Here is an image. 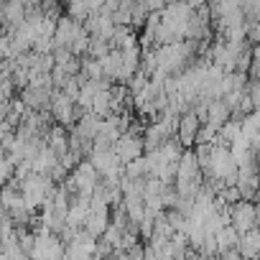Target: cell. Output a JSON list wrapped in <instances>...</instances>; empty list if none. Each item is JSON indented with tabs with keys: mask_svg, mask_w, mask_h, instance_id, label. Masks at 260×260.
Wrapping results in <instances>:
<instances>
[{
	"mask_svg": "<svg viewBox=\"0 0 260 260\" xmlns=\"http://www.w3.org/2000/svg\"><path fill=\"white\" fill-rule=\"evenodd\" d=\"M112 153H115V158L120 161V166H125V164H130V161H136V158L143 156V141L138 138L136 130H127V133H122V136L115 141Z\"/></svg>",
	"mask_w": 260,
	"mask_h": 260,
	"instance_id": "obj_2",
	"label": "cell"
},
{
	"mask_svg": "<svg viewBox=\"0 0 260 260\" xmlns=\"http://www.w3.org/2000/svg\"><path fill=\"white\" fill-rule=\"evenodd\" d=\"M237 237H240V235H237L230 224H224V227L214 235V242H217V255H219V252H224V250H232V247L237 245ZM217 255H214V257H217Z\"/></svg>",
	"mask_w": 260,
	"mask_h": 260,
	"instance_id": "obj_7",
	"label": "cell"
},
{
	"mask_svg": "<svg viewBox=\"0 0 260 260\" xmlns=\"http://www.w3.org/2000/svg\"><path fill=\"white\" fill-rule=\"evenodd\" d=\"M199 127H202V122H199L191 112H184V115L179 117V122H176V136H174V141H176L181 148H184V146H191V143L197 141Z\"/></svg>",
	"mask_w": 260,
	"mask_h": 260,
	"instance_id": "obj_4",
	"label": "cell"
},
{
	"mask_svg": "<svg viewBox=\"0 0 260 260\" xmlns=\"http://www.w3.org/2000/svg\"><path fill=\"white\" fill-rule=\"evenodd\" d=\"M257 242H260V237H257V227H255V230H250V232H245V235L237 237L235 250L240 252L242 260H255L257 257Z\"/></svg>",
	"mask_w": 260,
	"mask_h": 260,
	"instance_id": "obj_6",
	"label": "cell"
},
{
	"mask_svg": "<svg viewBox=\"0 0 260 260\" xmlns=\"http://www.w3.org/2000/svg\"><path fill=\"white\" fill-rule=\"evenodd\" d=\"M49 115L61 125V127H72V122H74V102L69 100V97H64L59 89H54L51 92V100H49Z\"/></svg>",
	"mask_w": 260,
	"mask_h": 260,
	"instance_id": "obj_3",
	"label": "cell"
},
{
	"mask_svg": "<svg viewBox=\"0 0 260 260\" xmlns=\"http://www.w3.org/2000/svg\"><path fill=\"white\" fill-rule=\"evenodd\" d=\"M227 214H230V227L237 235H245V232H250V230L257 227V212H255V204L252 202L230 204L227 207Z\"/></svg>",
	"mask_w": 260,
	"mask_h": 260,
	"instance_id": "obj_1",
	"label": "cell"
},
{
	"mask_svg": "<svg viewBox=\"0 0 260 260\" xmlns=\"http://www.w3.org/2000/svg\"><path fill=\"white\" fill-rule=\"evenodd\" d=\"M67 138H69L67 127H61V125H51L49 136H46V148L56 156V161H59L61 156L69 153V143H67Z\"/></svg>",
	"mask_w": 260,
	"mask_h": 260,
	"instance_id": "obj_5",
	"label": "cell"
}]
</instances>
